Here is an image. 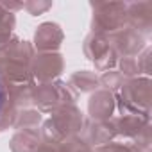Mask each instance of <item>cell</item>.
Returning a JSON list of instances; mask_svg holds the SVG:
<instances>
[{"mask_svg": "<svg viewBox=\"0 0 152 152\" xmlns=\"http://www.w3.org/2000/svg\"><path fill=\"white\" fill-rule=\"evenodd\" d=\"M4 100H6V91H4V86H2V81H0V111H2V106H4Z\"/></svg>", "mask_w": 152, "mask_h": 152, "instance_id": "1", "label": "cell"}]
</instances>
